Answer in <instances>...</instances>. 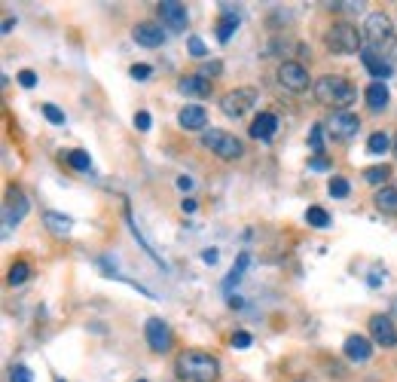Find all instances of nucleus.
Listing matches in <instances>:
<instances>
[{"instance_id":"nucleus-1","label":"nucleus","mask_w":397,"mask_h":382,"mask_svg":"<svg viewBox=\"0 0 397 382\" xmlns=\"http://www.w3.org/2000/svg\"><path fill=\"white\" fill-rule=\"evenodd\" d=\"M174 370H178V376L187 379V382H214L217 373H220V364H217L214 355H208V352L187 349L178 355Z\"/></svg>"},{"instance_id":"nucleus-2","label":"nucleus","mask_w":397,"mask_h":382,"mask_svg":"<svg viewBox=\"0 0 397 382\" xmlns=\"http://www.w3.org/2000/svg\"><path fill=\"white\" fill-rule=\"evenodd\" d=\"M315 98H318L321 104H327V107L345 110L351 101L358 98V89L345 77H333V73H330V77H321L318 83H315Z\"/></svg>"},{"instance_id":"nucleus-3","label":"nucleus","mask_w":397,"mask_h":382,"mask_svg":"<svg viewBox=\"0 0 397 382\" xmlns=\"http://www.w3.org/2000/svg\"><path fill=\"white\" fill-rule=\"evenodd\" d=\"M364 43L373 55H388L394 49V28L385 12H370L364 21Z\"/></svg>"},{"instance_id":"nucleus-4","label":"nucleus","mask_w":397,"mask_h":382,"mask_svg":"<svg viewBox=\"0 0 397 382\" xmlns=\"http://www.w3.org/2000/svg\"><path fill=\"white\" fill-rule=\"evenodd\" d=\"M324 43H327L330 53H336V55H351V53H358V49H361L364 34H358V28L345 25V21H336V25L327 28Z\"/></svg>"},{"instance_id":"nucleus-5","label":"nucleus","mask_w":397,"mask_h":382,"mask_svg":"<svg viewBox=\"0 0 397 382\" xmlns=\"http://www.w3.org/2000/svg\"><path fill=\"white\" fill-rule=\"evenodd\" d=\"M202 147H208V150L220 159H239L241 153H245V147H241L239 138L230 135V131H223V129H205Z\"/></svg>"},{"instance_id":"nucleus-6","label":"nucleus","mask_w":397,"mask_h":382,"mask_svg":"<svg viewBox=\"0 0 397 382\" xmlns=\"http://www.w3.org/2000/svg\"><path fill=\"white\" fill-rule=\"evenodd\" d=\"M254 104H257V89H251V86L232 89L220 98V110H223V116H230V120H241Z\"/></svg>"},{"instance_id":"nucleus-7","label":"nucleus","mask_w":397,"mask_h":382,"mask_svg":"<svg viewBox=\"0 0 397 382\" xmlns=\"http://www.w3.org/2000/svg\"><path fill=\"white\" fill-rule=\"evenodd\" d=\"M144 336H147V343H150V349L159 352V355H165V352L172 349V343H174L172 327H168V321H163V318H150V321H147Z\"/></svg>"},{"instance_id":"nucleus-8","label":"nucleus","mask_w":397,"mask_h":382,"mask_svg":"<svg viewBox=\"0 0 397 382\" xmlns=\"http://www.w3.org/2000/svg\"><path fill=\"white\" fill-rule=\"evenodd\" d=\"M278 83L288 92H306L308 89V71L299 62H284L278 68Z\"/></svg>"},{"instance_id":"nucleus-9","label":"nucleus","mask_w":397,"mask_h":382,"mask_svg":"<svg viewBox=\"0 0 397 382\" xmlns=\"http://www.w3.org/2000/svg\"><path fill=\"white\" fill-rule=\"evenodd\" d=\"M358 129H361V120H358L355 113H349V110H336V113L330 116V135L340 138V141L355 138Z\"/></svg>"},{"instance_id":"nucleus-10","label":"nucleus","mask_w":397,"mask_h":382,"mask_svg":"<svg viewBox=\"0 0 397 382\" xmlns=\"http://www.w3.org/2000/svg\"><path fill=\"white\" fill-rule=\"evenodd\" d=\"M28 215V199H25V193H21L19 187H10V193H6V205H3V224L6 226H12V224H19L21 217Z\"/></svg>"},{"instance_id":"nucleus-11","label":"nucleus","mask_w":397,"mask_h":382,"mask_svg":"<svg viewBox=\"0 0 397 382\" xmlns=\"http://www.w3.org/2000/svg\"><path fill=\"white\" fill-rule=\"evenodd\" d=\"M370 334L379 346H397V330H394V321L388 315H373L370 318Z\"/></svg>"},{"instance_id":"nucleus-12","label":"nucleus","mask_w":397,"mask_h":382,"mask_svg":"<svg viewBox=\"0 0 397 382\" xmlns=\"http://www.w3.org/2000/svg\"><path fill=\"white\" fill-rule=\"evenodd\" d=\"M159 16L172 31H183L187 28V6L178 3V0H163L159 3Z\"/></svg>"},{"instance_id":"nucleus-13","label":"nucleus","mask_w":397,"mask_h":382,"mask_svg":"<svg viewBox=\"0 0 397 382\" xmlns=\"http://www.w3.org/2000/svg\"><path fill=\"white\" fill-rule=\"evenodd\" d=\"M370 355H373V343L367 340V336L351 334L349 340H345V358H349V361L364 364V361H370Z\"/></svg>"},{"instance_id":"nucleus-14","label":"nucleus","mask_w":397,"mask_h":382,"mask_svg":"<svg viewBox=\"0 0 397 382\" xmlns=\"http://www.w3.org/2000/svg\"><path fill=\"white\" fill-rule=\"evenodd\" d=\"M178 122H181V129H187V131H205V126H208V113H205V107H198V104H187L181 110Z\"/></svg>"},{"instance_id":"nucleus-15","label":"nucleus","mask_w":397,"mask_h":382,"mask_svg":"<svg viewBox=\"0 0 397 382\" xmlns=\"http://www.w3.org/2000/svg\"><path fill=\"white\" fill-rule=\"evenodd\" d=\"M135 40L141 43V46H163V40H165V31L159 25H153V21H141V25H135Z\"/></svg>"},{"instance_id":"nucleus-16","label":"nucleus","mask_w":397,"mask_h":382,"mask_svg":"<svg viewBox=\"0 0 397 382\" xmlns=\"http://www.w3.org/2000/svg\"><path fill=\"white\" fill-rule=\"evenodd\" d=\"M275 129H278V116L275 113H260L251 122V138H254V141H272Z\"/></svg>"},{"instance_id":"nucleus-17","label":"nucleus","mask_w":397,"mask_h":382,"mask_svg":"<svg viewBox=\"0 0 397 382\" xmlns=\"http://www.w3.org/2000/svg\"><path fill=\"white\" fill-rule=\"evenodd\" d=\"M361 62H364V68L373 73V80H376V83H382V80L391 77V62H385V58L373 55L370 49H364V53H361Z\"/></svg>"},{"instance_id":"nucleus-18","label":"nucleus","mask_w":397,"mask_h":382,"mask_svg":"<svg viewBox=\"0 0 397 382\" xmlns=\"http://www.w3.org/2000/svg\"><path fill=\"white\" fill-rule=\"evenodd\" d=\"M178 92H183V95H196V98H205V95H211V83L202 77V73H190V77H181Z\"/></svg>"},{"instance_id":"nucleus-19","label":"nucleus","mask_w":397,"mask_h":382,"mask_svg":"<svg viewBox=\"0 0 397 382\" xmlns=\"http://www.w3.org/2000/svg\"><path fill=\"white\" fill-rule=\"evenodd\" d=\"M235 28H239V16H235L230 6L223 3V16H220V21H217V40L220 43H230L232 34H235Z\"/></svg>"},{"instance_id":"nucleus-20","label":"nucleus","mask_w":397,"mask_h":382,"mask_svg":"<svg viewBox=\"0 0 397 382\" xmlns=\"http://www.w3.org/2000/svg\"><path fill=\"white\" fill-rule=\"evenodd\" d=\"M367 104H370V110H385L388 107V86L385 83H370L364 92Z\"/></svg>"},{"instance_id":"nucleus-21","label":"nucleus","mask_w":397,"mask_h":382,"mask_svg":"<svg viewBox=\"0 0 397 382\" xmlns=\"http://www.w3.org/2000/svg\"><path fill=\"white\" fill-rule=\"evenodd\" d=\"M373 202H376V208L382 215H397V190L394 187H382Z\"/></svg>"},{"instance_id":"nucleus-22","label":"nucleus","mask_w":397,"mask_h":382,"mask_svg":"<svg viewBox=\"0 0 397 382\" xmlns=\"http://www.w3.org/2000/svg\"><path fill=\"white\" fill-rule=\"evenodd\" d=\"M43 220H46V226L55 233V236H68L71 233V217H62V215H55V211H46Z\"/></svg>"},{"instance_id":"nucleus-23","label":"nucleus","mask_w":397,"mask_h":382,"mask_svg":"<svg viewBox=\"0 0 397 382\" xmlns=\"http://www.w3.org/2000/svg\"><path fill=\"white\" fill-rule=\"evenodd\" d=\"M388 147H391V138H388L385 131H376V135H370V141H367V153H370V156H382V153H388Z\"/></svg>"},{"instance_id":"nucleus-24","label":"nucleus","mask_w":397,"mask_h":382,"mask_svg":"<svg viewBox=\"0 0 397 382\" xmlns=\"http://www.w3.org/2000/svg\"><path fill=\"white\" fill-rule=\"evenodd\" d=\"M388 178H391V168H388V165L364 168V181H367V183H385Z\"/></svg>"},{"instance_id":"nucleus-25","label":"nucleus","mask_w":397,"mask_h":382,"mask_svg":"<svg viewBox=\"0 0 397 382\" xmlns=\"http://www.w3.org/2000/svg\"><path fill=\"white\" fill-rule=\"evenodd\" d=\"M28 275H31V266H28V263H12V266H10V275H6V282H10V284H25Z\"/></svg>"},{"instance_id":"nucleus-26","label":"nucleus","mask_w":397,"mask_h":382,"mask_svg":"<svg viewBox=\"0 0 397 382\" xmlns=\"http://www.w3.org/2000/svg\"><path fill=\"white\" fill-rule=\"evenodd\" d=\"M306 220H308V226H315V230H324V226H330V215L324 208H308Z\"/></svg>"},{"instance_id":"nucleus-27","label":"nucleus","mask_w":397,"mask_h":382,"mask_svg":"<svg viewBox=\"0 0 397 382\" xmlns=\"http://www.w3.org/2000/svg\"><path fill=\"white\" fill-rule=\"evenodd\" d=\"M68 165L77 168V172H89L92 159H89V153H83V150H71L68 153Z\"/></svg>"},{"instance_id":"nucleus-28","label":"nucleus","mask_w":397,"mask_h":382,"mask_svg":"<svg viewBox=\"0 0 397 382\" xmlns=\"http://www.w3.org/2000/svg\"><path fill=\"white\" fill-rule=\"evenodd\" d=\"M248 260H251V257H248V254H241V257H239V263H235V266H232V273H230V278H226V284H223L226 291H230L232 284H239V278H241V273H245Z\"/></svg>"},{"instance_id":"nucleus-29","label":"nucleus","mask_w":397,"mask_h":382,"mask_svg":"<svg viewBox=\"0 0 397 382\" xmlns=\"http://www.w3.org/2000/svg\"><path fill=\"white\" fill-rule=\"evenodd\" d=\"M330 196H336V199H345L349 196V181L345 178H330Z\"/></svg>"},{"instance_id":"nucleus-30","label":"nucleus","mask_w":397,"mask_h":382,"mask_svg":"<svg viewBox=\"0 0 397 382\" xmlns=\"http://www.w3.org/2000/svg\"><path fill=\"white\" fill-rule=\"evenodd\" d=\"M43 116H46L49 122H55V126H64V113L55 104H43Z\"/></svg>"},{"instance_id":"nucleus-31","label":"nucleus","mask_w":397,"mask_h":382,"mask_svg":"<svg viewBox=\"0 0 397 382\" xmlns=\"http://www.w3.org/2000/svg\"><path fill=\"white\" fill-rule=\"evenodd\" d=\"M10 379H12V382H34V373L28 370L25 364H16V367H12V376H10Z\"/></svg>"},{"instance_id":"nucleus-32","label":"nucleus","mask_w":397,"mask_h":382,"mask_svg":"<svg viewBox=\"0 0 397 382\" xmlns=\"http://www.w3.org/2000/svg\"><path fill=\"white\" fill-rule=\"evenodd\" d=\"M187 46H190V55H193V58H205V55H208V49H205V43L198 40V37H190Z\"/></svg>"},{"instance_id":"nucleus-33","label":"nucleus","mask_w":397,"mask_h":382,"mask_svg":"<svg viewBox=\"0 0 397 382\" xmlns=\"http://www.w3.org/2000/svg\"><path fill=\"white\" fill-rule=\"evenodd\" d=\"M232 346H235V349H248V346H251V334H245V330L232 334Z\"/></svg>"},{"instance_id":"nucleus-34","label":"nucleus","mask_w":397,"mask_h":382,"mask_svg":"<svg viewBox=\"0 0 397 382\" xmlns=\"http://www.w3.org/2000/svg\"><path fill=\"white\" fill-rule=\"evenodd\" d=\"M19 86H25V89H31V86L37 83V73L34 71H19Z\"/></svg>"},{"instance_id":"nucleus-35","label":"nucleus","mask_w":397,"mask_h":382,"mask_svg":"<svg viewBox=\"0 0 397 382\" xmlns=\"http://www.w3.org/2000/svg\"><path fill=\"white\" fill-rule=\"evenodd\" d=\"M150 113H147V110H138V113H135V126L138 129H141V131H150Z\"/></svg>"},{"instance_id":"nucleus-36","label":"nucleus","mask_w":397,"mask_h":382,"mask_svg":"<svg viewBox=\"0 0 397 382\" xmlns=\"http://www.w3.org/2000/svg\"><path fill=\"white\" fill-rule=\"evenodd\" d=\"M308 141H312V150H315V153H321V150H324V144H321V126H315V129H312V135H308Z\"/></svg>"},{"instance_id":"nucleus-37","label":"nucleus","mask_w":397,"mask_h":382,"mask_svg":"<svg viewBox=\"0 0 397 382\" xmlns=\"http://www.w3.org/2000/svg\"><path fill=\"white\" fill-rule=\"evenodd\" d=\"M150 73H153L150 64H135V68H131V77H135V80H147Z\"/></svg>"},{"instance_id":"nucleus-38","label":"nucleus","mask_w":397,"mask_h":382,"mask_svg":"<svg viewBox=\"0 0 397 382\" xmlns=\"http://www.w3.org/2000/svg\"><path fill=\"white\" fill-rule=\"evenodd\" d=\"M308 165H312L315 172H324V168H327V159H324V156H315V159H312V163H308Z\"/></svg>"},{"instance_id":"nucleus-39","label":"nucleus","mask_w":397,"mask_h":382,"mask_svg":"<svg viewBox=\"0 0 397 382\" xmlns=\"http://www.w3.org/2000/svg\"><path fill=\"white\" fill-rule=\"evenodd\" d=\"M178 187L183 190V193H187V190H193V178H187V174H181V178H178Z\"/></svg>"},{"instance_id":"nucleus-40","label":"nucleus","mask_w":397,"mask_h":382,"mask_svg":"<svg viewBox=\"0 0 397 382\" xmlns=\"http://www.w3.org/2000/svg\"><path fill=\"white\" fill-rule=\"evenodd\" d=\"M202 260H205V263H211V266H214V263H217V251H214V248H208V251L202 254Z\"/></svg>"},{"instance_id":"nucleus-41","label":"nucleus","mask_w":397,"mask_h":382,"mask_svg":"<svg viewBox=\"0 0 397 382\" xmlns=\"http://www.w3.org/2000/svg\"><path fill=\"white\" fill-rule=\"evenodd\" d=\"M181 208L187 211V215H193V211L198 208V205H196V199H183V202H181Z\"/></svg>"},{"instance_id":"nucleus-42","label":"nucleus","mask_w":397,"mask_h":382,"mask_svg":"<svg viewBox=\"0 0 397 382\" xmlns=\"http://www.w3.org/2000/svg\"><path fill=\"white\" fill-rule=\"evenodd\" d=\"M394 156H397V138H394Z\"/></svg>"},{"instance_id":"nucleus-43","label":"nucleus","mask_w":397,"mask_h":382,"mask_svg":"<svg viewBox=\"0 0 397 382\" xmlns=\"http://www.w3.org/2000/svg\"><path fill=\"white\" fill-rule=\"evenodd\" d=\"M138 382H147V379H138Z\"/></svg>"}]
</instances>
